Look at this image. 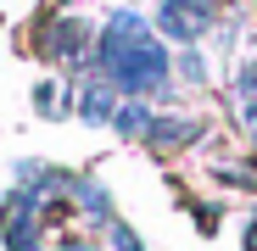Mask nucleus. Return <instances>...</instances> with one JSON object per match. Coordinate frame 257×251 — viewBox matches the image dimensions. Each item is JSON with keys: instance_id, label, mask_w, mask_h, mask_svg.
Returning a JSON list of instances; mask_svg holds the SVG:
<instances>
[{"instance_id": "obj_1", "label": "nucleus", "mask_w": 257, "mask_h": 251, "mask_svg": "<svg viewBox=\"0 0 257 251\" xmlns=\"http://www.w3.org/2000/svg\"><path fill=\"white\" fill-rule=\"evenodd\" d=\"M101 73L123 95H162L168 90V51L151 39V28L135 12H112L106 39H101Z\"/></svg>"}, {"instance_id": "obj_7", "label": "nucleus", "mask_w": 257, "mask_h": 251, "mask_svg": "<svg viewBox=\"0 0 257 251\" xmlns=\"http://www.w3.org/2000/svg\"><path fill=\"white\" fill-rule=\"evenodd\" d=\"M179 6H185V12H212L218 0H179Z\"/></svg>"}, {"instance_id": "obj_5", "label": "nucleus", "mask_w": 257, "mask_h": 251, "mask_svg": "<svg viewBox=\"0 0 257 251\" xmlns=\"http://www.w3.org/2000/svg\"><path fill=\"white\" fill-rule=\"evenodd\" d=\"M146 129H151V112H146L140 101L117 112V134H146Z\"/></svg>"}, {"instance_id": "obj_6", "label": "nucleus", "mask_w": 257, "mask_h": 251, "mask_svg": "<svg viewBox=\"0 0 257 251\" xmlns=\"http://www.w3.org/2000/svg\"><path fill=\"white\" fill-rule=\"evenodd\" d=\"M240 245H246V251H257V218L246 223V234H240Z\"/></svg>"}, {"instance_id": "obj_2", "label": "nucleus", "mask_w": 257, "mask_h": 251, "mask_svg": "<svg viewBox=\"0 0 257 251\" xmlns=\"http://www.w3.org/2000/svg\"><path fill=\"white\" fill-rule=\"evenodd\" d=\"M146 140H151V145H162V151H174V145L196 140V123H190V117H151Z\"/></svg>"}, {"instance_id": "obj_3", "label": "nucleus", "mask_w": 257, "mask_h": 251, "mask_svg": "<svg viewBox=\"0 0 257 251\" xmlns=\"http://www.w3.org/2000/svg\"><path fill=\"white\" fill-rule=\"evenodd\" d=\"M84 39H90V23H73V17H67V23L51 34V56H67V62H73V56H84V51H78Z\"/></svg>"}, {"instance_id": "obj_4", "label": "nucleus", "mask_w": 257, "mask_h": 251, "mask_svg": "<svg viewBox=\"0 0 257 251\" xmlns=\"http://www.w3.org/2000/svg\"><path fill=\"white\" fill-rule=\"evenodd\" d=\"M112 90V84H106ZM106 90H84V101H78V112H84V123H106L112 117V95Z\"/></svg>"}]
</instances>
